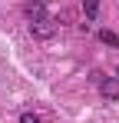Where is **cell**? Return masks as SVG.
Returning a JSON list of instances; mask_svg holds the SVG:
<instances>
[{"instance_id": "5", "label": "cell", "mask_w": 119, "mask_h": 123, "mask_svg": "<svg viewBox=\"0 0 119 123\" xmlns=\"http://www.w3.org/2000/svg\"><path fill=\"white\" fill-rule=\"evenodd\" d=\"M83 10H86V17H89V20H96V13H99V0H83Z\"/></svg>"}, {"instance_id": "6", "label": "cell", "mask_w": 119, "mask_h": 123, "mask_svg": "<svg viewBox=\"0 0 119 123\" xmlns=\"http://www.w3.org/2000/svg\"><path fill=\"white\" fill-rule=\"evenodd\" d=\"M20 123H40L37 113H20Z\"/></svg>"}, {"instance_id": "4", "label": "cell", "mask_w": 119, "mask_h": 123, "mask_svg": "<svg viewBox=\"0 0 119 123\" xmlns=\"http://www.w3.org/2000/svg\"><path fill=\"white\" fill-rule=\"evenodd\" d=\"M99 43H106V47H119V33H116V30H99Z\"/></svg>"}, {"instance_id": "2", "label": "cell", "mask_w": 119, "mask_h": 123, "mask_svg": "<svg viewBox=\"0 0 119 123\" xmlns=\"http://www.w3.org/2000/svg\"><path fill=\"white\" fill-rule=\"evenodd\" d=\"M99 93L106 100H119V77H106V80L99 83Z\"/></svg>"}, {"instance_id": "1", "label": "cell", "mask_w": 119, "mask_h": 123, "mask_svg": "<svg viewBox=\"0 0 119 123\" xmlns=\"http://www.w3.org/2000/svg\"><path fill=\"white\" fill-rule=\"evenodd\" d=\"M23 13H27V20H30V23L50 20V17H46V7H43V0H30V3L23 7Z\"/></svg>"}, {"instance_id": "7", "label": "cell", "mask_w": 119, "mask_h": 123, "mask_svg": "<svg viewBox=\"0 0 119 123\" xmlns=\"http://www.w3.org/2000/svg\"><path fill=\"white\" fill-rule=\"evenodd\" d=\"M89 80H93V83H96V86H99V83L106 80V73H99V70H93V73H89Z\"/></svg>"}, {"instance_id": "8", "label": "cell", "mask_w": 119, "mask_h": 123, "mask_svg": "<svg viewBox=\"0 0 119 123\" xmlns=\"http://www.w3.org/2000/svg\"><path fill=\"white\" fill-rule=\"evenodd\" d=\"M116 77H119V67H116Z\"/></svg>"}, {"instance_id": "3", "label": "cell", "mask_w": 119, "mask_h": 123, "mask_svg": "<svg viewBox=\"0 0 119 123\" xmlns=\"http://www.w3.org/2000/svg\"><path fill=\"white\" fill-rule=\"evenodd\" d=\"M30 30H33L37 37H50V33H53V23H50V20H40V23H30Z\"/></svg>"}]
</instances>
